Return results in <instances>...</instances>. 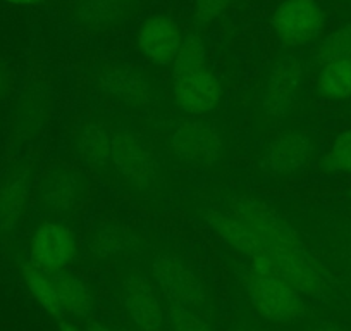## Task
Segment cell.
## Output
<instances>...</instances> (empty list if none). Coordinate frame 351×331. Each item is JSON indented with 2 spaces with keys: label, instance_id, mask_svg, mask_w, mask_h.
<instances>
[{
  "label": "cell",
  "instance_id": "cell-15",
  "mask_svg": "<svg viewBox=\"0 0 351 331\" xmlns=\"http://www.w3.org/2000/svg\"><path fill=\"white\" fill-rule=\"evenodd\" d=\"M50 278H52L53 288L57 292L62 314L86 316L92 310V295H90L83 282H80L74 276L66 275V271L53 273V275H50Z\"/></svg>",
  "mask_w": 351,
  "mask_h": 331
},
{
  "label": "cell",
  "instance_id": "cell-1",
  "mask_svg": "<svg viewBox=\"0 0 351 331\" xmlns=\"http://www.w3.org/2000/svg\"><path fill=\"white\" fill-rule=\"evenodd\" d=\"M212 231L250 261V269L288 283L303 295H319L324 275L305 243H288L253 231L228 212H212L207 218Z\"/></svg>",
  "mask_w": 351,
  "mask_h": 331
},
{
  "label": "cell",
  "instance_id": "cell-18",
  "mask_svg": "<svg viewBox=\"0 0 351 331\" xmlns=\"http://www.w3.org/2000/svg\"><path fill=\"white\" fill-rule=\"evenodd\" d=\"M324 168L329 173L351 174V128L334 138L324 157Z\"/></svg>",
  "mask_w": 351,
  "mask_h": 331
},
{
  "label": "cell",
  "instance_id": "cell-9",
  "mask_svg": "<svg viewBox=\"0 0 351 331\" xmlns=\"http://www.w3.org/2000/svg\"><path fill=\"white\" fill-rule=\"evenodd\" d=\"M86 192V178L83 173L71 168H57L40 185V209L53 216L69 214L83 204Z\"/></svg>",
  "mask_w": 351,
  "mask_h": 331
},
{
  "label": "cell",
  "instance_id": "cell-27",
  "mask_svg": "<svg viewBox=\"0 0 351 331\" xmlns=\"http://www.w3.org/2000/svg\"><path fill=\"white\" fill-rule=\"evenodd\" d=\"M238 331H252V330H238Z\"/></svg>",
  "mask_w": 351,
  "mask_h": 331
},
{
  "label": "cell",
  "instance_id": "cell-3",
  "mask_svg": "<svg viewBox=\"0 0 351 331\" xmlns=\"http://www.w3.org/2000/svg\"><path fill=\"white\" fill-rule=\"evenodd\" d=\"M107 162L134 188H150L160 174V162L152 145L143 137L124 128H107L102 164Z\"/></svg>",
  "mask_w": 351,
  "mask_h": 331
},
{
  "label": "cell",
  "instance_id": "cell-4",
  "mask_svg": "<svg viewBox=\"0 0 351 331\" xmlns=\"http://www.w3.org/2000/svg\"><path fill=\"white\" fill-rule=\"evenodd\" d=\"M246 288L256 312L274 323L291 324L306 316L305 295L288 283L250 269Z\"/></svg>",
  "mask_w": 351,
  "mask_h": 331
},
{
  "label": "cell",
  "instance_id": "cell-20",
  "mask_svg": "<svg viewBox=\"0 0 351 331\" xmlns=\"http://www.w3.org/2000/svg\"><path fill=\"white\" fill-rule=\"evenodd\" d=\"M171 321L172 326H174V331H214L200 317L191 314L184 307L174 306V304H172L171 309Z\"/></svg>",
  "mask_w": 351,
  "mask_h": 331
},
{
  "label": "cell",
  "instance_id": "cell-23",
  "mask_svg": "<svg viewBox=\"0 0 351 331\" xmlns=\"http://www.w3.org/2000/svg\"><path fill=\"white\" fill-rule=\"evenodd\" d=\"M60 331H80V330H77L76 326H73L71 323H67V321H62V323H60Z\"/></svg>",
  "mask_w": 351,
  "mask_h": 331
},
{
  "label": "cell",
  "instance_id": "cell-22",
  "mask_svg": "<svg viewBox=\"0 0 351 331\" xmlns=\"http://www.w3.org/2000/svg\"><path fill=\"white\" fill-rule=\"evenodd\" d=\"M9 4H16V5H35L40 4L42 0H5Z\"/></svg>",
  "mask_w": 351,
  "mask_h": 331
},
{
  "label": "cell",
  "instance_id": "cell-14",
  "mask_svg": "<svg viewBox=\"0 0 351 331\" xmlns=\"http://www.w3.org/2000/svg\"><path fill=\"white\" fill-rule=\"evenodd\" d=\"M32 181L28 173H12L0 183V226L12 228L21 219L28 204Z\"/></svg>",
  "mask_w": 351,
  "mask_h": 331
},
{
  "label": "cell",
  "instance_id": "cell-5",
  "mask_svg": "<svg viewBox=\"0 0 351 331\" xmlns=\"http://www.w3.org/2000/svg\"><path fill=\"white\" fill-rule=\"evenodd\" d=\"M171 147L178 157L195 168H208L222 152V137L217 128L202 117L181 121L171 133Z\"/></svg>",
  "mask_w": 351,
  "mask_h": 331
},
{
  "label": "cell",
  "instance_id": "cell-17",
  "mask_svg": "<svg viewBox=\"0 0 351 331\" xmlns=\"http://www.w3.org/2000/svg\"><path fill=\"white\" fill-rule=\"evenodd\" d=\"M23 273H25V279L29 292H32L33 297L38 300L40 306H42L47 312L52 314V316L62 317V309H60L57 292L56 288H53L52 278H50L49 273L40 271L38 268L32 266L29 262L23 268Z\"/></svg>",
  "mask_w": 351,
  "mask_h": 331
},
{
  "label": "cell",
  "instance_id": "cell-7",
  "mask_svg": "<svg viewBox=\"0 0 351 331\" xmlns=\"http://www.w3.org/2000/svg\"><path fill=\"white\" fill-rule=\"evenodd\" d=\"M317 141L305 130H288L272 138L263 152V166L272 176L293 178L312 164Z\"/></svg>",
  "mask_w": 351,
  "mask_h": 331
},
{
  "label": "cell",
  "instance_id": "cell-10",
  "mask_svg": "<svg viewBox=\"0 0 351 331\" xmlns=\"http://www.w3.org/2000/svg\"><path fill=\"white\" fill-rule=\"evenodd\" d=\"M302 69L298 64L289 60L278 64L269 74L262 99L263 113L267 117L282 119L288 116L302 95Z\"/></svg>",
  "mask_w": 351,
  "mask_h": 331
},
{
  "label": "cell",
  "instance_id": "cell-25",
  "mask_svg": "<svg viewBox=\"0 0 351 331\" xmlns=\"http://www.w3.org/2000/svg\"><path fill=\"white\" fill-rule=\"evenodd\" d=\"M317 331H343L341 328H336V326H326V328H320V330Z\"/></svg>",
  "mask_w": 351,
  "mask_h": 331
},
{
  "label": "cell",
  "instance_id": "cell-12",
  "mask_svg": "<svg viewBox=\"0 0 351 331\" xmlns=\"http://www.w3.org/2000/svg\"><path fill=\"white\" fill-rule=\"evenodd\" d=\"M154 278L164 295L172 300L174 306L193 304L198 299V285L190 269L171 255H162L154 264Z\"/></svg>",
  "mask_w": 351,
  "mask_h": 331
},
{
  "label": "cell",
  "instance_id": "cell-19",
  "mask_svg": "<svg viewBox=\"0 0 351 331\" xmlns=\"http://www.w3.org/2000/svg\"><path fill=\"white\" fill-rule=\"evenodd\" d=\"M341 57H351V25L330 33L317 50V59L322 64Z\"/></svg>",
  "mask_w": 351,
  "mask_h": 331
},
{
  "label": "cell",
  "instance_id": "cell-6",
  "mask_svg": "<svg viewBox=\"0 0 351 331\" xmlns=\"http://www.w3.org/2000/svg\"><path fill=\"white\" fill-rule=\"evenodd\" d=\"M77 251L76 233L69 226L47 221L33 231L29 242V264L43 273H62Z\"/></svg>",
  "mask_w": 351,
  "mask_h": 331
},
{
  "label": "cell",
  "instance_id": "cell-8",
  "mask_svg": "<svg viewBox=\"0 0 351 331\" xmlns=\"http://www.w3.org/2000/svg\"><path fill=\"white\" fill-rule=\"evenodd\" d=\"M322 25L324 16L315 0H286L274 16L276 35L288 47L312 43Z\"/></svg>",
  "mask_w": 351,
  "mask_h": 331
},
{
  "label": "cell",
  "instance_id": "cell-24",
  "mask_svg": "<svg viewBox=\"0 0 351 331\" xmlns=\"http://www.w3.org/2000/svg\"><path fill=\"white\" fill-rule=\"evenodd\" d=\"M88 331H109V330H107L106 326H102V324L92 323L90 326H88Z\"/></svg>",
  "mask_w": 351,
  "mask_h": 331
},
{
  "label": "cell",
  "instance_id": "cell-2",
  "mask_svg": "<svg viewBox=\"0 0 351 331\" xmlns=\"http://www.w3.org/2000/svg\"><path fill=\"white\" fill-rule=\"evenodd\" d=\"M171 85L174 102L190 116L204 117L221 106V81L208 64L204 45L195 36L184 40L172 62Z\"/></svg>",
  "mask_w": 351,
  "mask_h": 331
},
{
  "label": "cell",
  "instance_id": "cell-26",
  "mask_svg": "<svg viewBox=\"0 0 351 331\" xmlns=\"http://www.w3.org/2000/svg\"><path fill=\"white\" fill-rule=\"evenodd\" d=\"M2 87H4V78L0 74V92H2Z\"/></svg>",
  "mask_w": 351,
  "mask_h": 331
},
{
  "label": "cell",
  "instance_id": "cell-21",
  "mask_svg": "<svg viewBox=\"0 0 351 331\" xmlns=\"http://www.w3.org/2000/svg\"><path fill=\"white\" fill-rule=\"evenodd\" d=\"M229 0H197V18L202 23H208L221 16L228 8Z\"/></svg>",
  "mask_w": 351,
  "mask_h": 331
},
{
  "label": "cell",
  "instance_id": "cell-16",
  "mask_svg": "<svg viewBox=\"0 0 351 331\" xmlns=\"http://www.w3.org/2000/svg\"><path fill=\"white\" fill-rule=\"evenodd\" d=\"M320 93L327 99L344 100L351 97V57L332 59L322 66L317 80Z\"/></svg>",
  "mask_w": 351,
  "mask_h": 331
},
{
  "label": "cell",
  "instance_id": "cell-11",
  "mask_svg": "<svg viewBox=\"0 0 351 331\" xmlns=\"http://www.w3.org/2000/svg\"><path fill=\"white\" fill-rule=\"evenodd\" d=\"M183 42L178 25L165 16H152L138 30V47L141 54L157 66L174 62Z\"/></svg>",
  "mask_w": 351,
  "mask_h": 331
},
{
  "label": "cell",
  "instance_id": "cell-13",
  "mask_svg": "<svg viewBox=\"0 0 351 331\" xmlns=\"http://www.w3.org/2000/svg\"><path fill=\"white\" fill-rule=\"evenodd\" d=\"M128 310L141 330L155 331L162 324V306L150 283L143 278H133L128 283Z\"/></svg>",
  "mask_w": 351,
  "mask_h": 331
}]
</instances>
